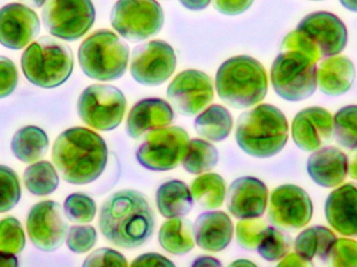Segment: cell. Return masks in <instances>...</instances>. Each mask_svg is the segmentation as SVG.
I'll return each mask as SVG.
<instances>
[{"label": "cell", "instance_id": "cell-35", "mask_svg": "<svg viewBox=\"0 0 357 267\" xmlns=\"http://www.w3.org/2000/svg\"><path fill=\"white\" fill-rule=\"evenodd\" d=\"M64 212L70 222L88 224L96 215V204L89 195L73 193L64 201Z\"/></svg>", "mask_w": 357, "mask_h": 267}, {"label": "cell", "instance_id": "cell-16", "mask_svg": "<svg viewBox=\"0 0 357 267\" xmlns=\"http://www.w3.org/2000/svg\"><path fill=\"white\" fill-rule=\"evenodd\" d=\"M167 94L178 114L195 116L213 100L212 79L203 71L188 69L171 82Z\"/></svg>", "mask_w": 357, "mask_h": 267}, {"label": "cell", "instance_id": "cell-49", "mask_svg": "<svg viewBox=\"0 0 357 267\" xmlns=\"http://www.w3.org/2000/svg\"><path fill=\"white\" fill-rule=\"evenodd\" d=\"M348 174L350 178L357 181V151L351 155V159L348 164Z\"/></svg>", "mask_w": 357, "mask_h": 267}, {"label": "cell", "instance_id": "cell-13", "mask_svg": "<svg viewBox=\"0 0 357 267\" xmlns=\"http://www.w3.org/2000/svg\"><path fill=\"white\" fill-rule=\"evenodd\" d=\"M177 56L167 42L153 40L134 48L131 58L132 77L140 85H162L175 73Z\"/></svg>", "mask_w": 357, "mask_h": 267}, {"label": "cell", "instance_id": "cell-19", "mask_svg": "<svg viewBox=\"0 0 357 267\" xmlns=\"http://www.w3.org/2000/svg\"><path fill=\"white\" fill-rule=\"evenodd\" d=\"M268 201V187L254 176L236 178L227 192V208L238 220L261 218Z\"/></svg>", "mask_w": 357, "mask_h": 267}, {"label": "cell", "instance_id": "cell-17", "mask_svg": "<svg viewBox=\"0 0 357 267\" xmlns=\"http://www.w3.org/2000/svg\"><path fill=\"white\" fill-rule=\"evenodd\" d=\"M40 31V20L33 8L12 2L0 8V44L12 50L26 47Z\"/></svg>", "mask_w": 357, "mask_h": 267}, {"label": "cell", "instance_id": "cell-50", "mask_svg": "<svg viewBox=\"0 0 357 267\" xmlns=\"http://www.w3.org/2000/svg\"><path fill=\"white\" fill-rule=\"evenodd\" d=\"M23 4L31 8H40L45 4L47 0H20Z\"/></svg>", "mask_w": 357, "mask_h": 267}, {"label": "cell", "instance_id": "cell-30", "mask_svg": "<svg viewBox=\"0 0 357 267\" xmlns=\"http://www.w3.org/2000/svg\"><path fill=\"white\" fill-rule=\"evenodd\" d=\"M193 201L203 209H218L226 197V183L218 174H205L192 181L190 187Z\"/></svg>", "mask_w": 357, "mask_h": 267}, {"label": "cell", "instance_id": "cell-43", "mask_svg": "<svg viewBox=\"0 0 357 267\" xmlns=\"http://www.w3.org/2000/svg\"><path fill=\"white\" fill-rule=\"evenodd\" d=\"M218 12L227 16H236L249 10L254 0H212Z\"/></svg>", "mask_w": 357, "mask_h": 267}, {"label": "cell", "instance_id": "cell-25", "mask_svg": "<svg viewBox=\"0 0 357 267\" xmlns=\"http://www.w3.org/2000/svg\"><path fill=\"white\" fill-rule=\"evenodd\" d=\"M156 204L165 218H183L192 209L193 197L190 189L182 181L163 183L156 193Z\"/></svg>", "mask_w": 357, "mask_h": 267}, {"label": "cell", "instance_id": "cell-5", "mask_svg": "<svg viewBox=\"0 0 357 267\" xmlns=\"http://www.w3.org/2000/svg\"><path fill=\"white\" fill-rule=\"evenodd\" d=\"M268 75L261 63L249 56L225 61L215 75V89L220 100L235 109L259 104L268 93Z\"/></svg>", "mask_w": 357, "mask_h": 267}, {"label": "cell", "instance_id": "cell-41", "mask_svg": "<svg viewBox=\"0 0 357 267\" xmlns=\"http://www.w3.org/2000/svg\"><path fill=\"white\" fill-rule=\"evenodd\" d=\"M18 81L16 65L10 59L0 56V98L10 96L16 89Z\"/></svg>", "mask_w": 357, "mask_h": 267}, {"label": "cell", "instance_id": "cell-12", "mask_svg": "<svg viewBox=\"0 0 357 267\" xmlns=\"http://www.w3.org/2000/svg\"><path fill=\"white\" fill-rule=\"evenodd\" d=\"M189 142V136L183 128L165 127L148 133L136 151V158L142 167L152 171L175 169L182 162Z\"/></svg>", "mask_w": 357, "mask_h": 267}, {"label": "cell", "instance_id": "cell-44", "mask_svg": "<svg viewBox=\"0 0 357 267\" xmlns=\"http://www.w3.org/2000/svg\"><path fill=\"white\" fill-rule=\"evenodd\" d=\"M132 266H175V264L165 256L156 253H148L136 258Z\"/></svg>", "mask_w": 357, "mask_h": 267}, {"label": "cell", "instance_id": "cell-38", "mask_svg": "<svg viewBox=\"0 0 357 267\" xmlns=\"http://www.w3.org/2000/svg\"><path fill=\"white\" fill-rule=\"evenodd\" d=\"M266 228L268 226L266 222L259 218L241 220L236 228V239L239 247L247 251H256Z\"/></svg>", "mask_w": 357, "mask_h": 267}, {"label": "cell", "instance_id": "cell-9", "mask_svg": "<svg viewBox=\"0 0 357 267\" xmlns=\"http://www.w3.org/2000/svg\"><path fill=\"white\" fill-rule=\"evenodd\" d=\"M127 100L119 88L92 85L86 88L77 100V113L84 123L98 131L119 128L125 116Z\"/></svg>", "mask_w": 357, "mask_h": 267}, {"label": "cell", "instance_id": "cell-51", "mask_svg": "<svg viewBox=\"0 0 357 267\" xmlns=\"http://www.w3.org/2000/svg\"><path fill=\"white\" fill-rule=\"evenodd\" d=\"M340 3L350 12L357 13V0H340Z\"/></svg>", "mask_w": 357, "mask_h": 267}, {"label": "cell", "instance_id": "cell-20", "mask_svg": "<svg viewBox=\"0 0 357 267\" xmlns=\"http://www.w3.org/2000/svg\"><path fill=\"white\" fill-rule=\"evenodd\" d=\"M175 119V113L169 102L161 98H144L134 105L127 119L126 132L133 139L169 127Z\"/></svg>", "mask_w": 357, "mask_h": 267}, {"label": "cell", "instance_id": "cell-3", "mask_svg": "<svg viewBox=\"0 0 357 267\" xmlns=\"http://www.w3.org/2000/svg\"><path fill=\"white\" fill-rule=\"evenodd\" d=\"M235 139L238 146L252 157H274L287 145L289 123L277 107L259 105L239 116Z\"/></svg>", "mask_w": 357, "mask_h": 267}, {"label": "cell", "instance_id": "cell-15", "mask_svg": "<svg viewBox=\"0 0 357 267\" xmlns=\"http://www.w3.org/2000/svg\"><path fill=\"white\" fill-rule=\"evenodd\" d=\"M314 205L308 193L293 184L281 185L273 190L268 220L280 230H298L310 224Z\"/></svg>", "mask_w": 357, "mask_h": 267}, {"label": "cell", "instance_id": "cell-27", "mask_svg": "<svg viewBox=\"0 0 357 267\" xmlns=\"http://www.w3.org/2000/svg\"><path fill=\"white\" fill-rule=\"evenodd\" d=\"M159 243L167 253L181 256L192 251L195 247V232L190 220L184 218H169L161 226Z\"/></svg>", "mask_w": 357, "mask_h": 267}, {"label": "cell", "instance_id": "cell-8", "mask_svg": "<svg viewBox=\"0 0 357 267\" xmlns=\"http://www.w3.org/2000/svg\"><path fill=\"white\" fill-rule=\"evenodd\" d=\"M317 69V62L310 56L296 50H282L271 68L273 88L287 102H301L316 92Z\"/></svg>", "mask_w": 357, "mask_h": 267}, {"label": "cell", "instance_id": "cell-39", "mask_svg": "<svg viewBox=\"0 0 357 267\" xmlns=\"http://www.w3.org/2000/svg\"><path fill=\"white\" fill-rule=\"evenodd\" d=\"M98 233L91 226H73L67 233L66 245L75 254H85L93 249Z\"/></svg>", "mask_w": 357, "mask_h": 267}, {"label": "cell", "instance_id": "cell-46", "mask_svg": "<svg viewBox=\"0 0 357 267\" xmlns=\"http://www.w3.org/2000/svg\"><path fill=\"white\" fill-rule=\"evenodd\" d=\"M181 4L189 10H203L209 6L211 0H180Z\"/></svg>", "mask_w": 357, "mask_h": 267}, {"label": "cell", "instance_id": "cell-6", "mask_svg": "<svg viewBox=\"0 0 357 267\" xmlns=\"http://www.w3.org/2000/svg\"><path fill=\"white\" fill-rule=\"evenodd\" d=\"M70 47L52 37H42L27 46L21 56V68L27 81L43 89L63 85L73 70Z\"/></svg>", "mask_w": 357, "mask_h": 267}, {"label": "cell", "instance_id": "cell-18", "mask_svg": "<svg viewBox=\"0 0 357 267\" xmlns=\"http://www.w3.org/2000/svg\"><path fill=\"white\" fill-rule=\"evenodd\" d=\"M291 135L294 142L302 151H317L333 139V115L321 107L304 109L294 119Z\"/></svg>", "mask_w": 357, "mask_h": 267}, {"label": "cell", "instance_id": "cell-2", "mask_svg": "<svg viewBox=\"0 0 357 267\" xmlns=\"http://www.w3.org/2000/svg\"><path fill=\"white\" fill-rule=\"evenodd\" d=\"M52 162L63 180L87 185L98 180L108 162V147L100 135L86 128H71L59 135Z\"/></svg>", "mask_w": 357, "mask_h": 267}, {"label": "cell", "instance_id": "cell-10", "mask_svg": "<svg viewBox=\"0 0 357 267\" xmlns=\"http://www.w3.org/2000/svg\"><path fill=\"white\" fill-rule=\"evenodd\" d=\"M165 13L157 0H117L111 12V24L123 38L140 42L162 29Z\"/></svg>", "mask_w": 357, "mask_h": 267}, {"label": "cell", "instance_id": "cell-4", "mask_svg": "<svg viewBox=\"0 0 357 267\" xmlns=\"http://www.w3.org/2000/svg\"><path fill=\"white\" fill-rule=\"evenodd\" d=\"M347 42V27L337 15L314 12L304 17L297 29L285 36L281 50H296L319 62L341 54Z\"/></svg>", "mask_w": 357, "mask_h": 267}, {"label": "cell", "instance_id": "cell-45", "mask_svg": "<svg viewBox=\"0 0 357 267\" xmlns=\"http://www.w3.org/2000/svg\"><path fill=\"white\" fill-rule=\"evenodd\" d=\"M279 266H291V267H308L312 266V262L304 259L297 253L287 254L282 261L278 264Z\"/></svg>", "mask_w": 357, "mask_h": 267}, {"label": "cell", "instance_id": "cell-28", "mask_svg": "<svg viewBox=\"0 0 357 267\" xmlns=\"http://www.w3.org/2000/svg\"><path fill=\"white\" fill-rule=\"evenodd\" d=\"M337 236L326 227L314 226L302 231L295 241V251L308 261L319 258L327 264L329 253Z\"/></svg>", "mask_w": 357, "mask_h": 267}, {"label": "cell", "instance_id": "cell-48", "mask_svg": "<svg viewBox=\"0 0 357 267\" xmlns=\"http://www.w3.org/2000/svg\"><path fill=\"white\" fill-rule=\"evenodd\" d=\"M192 266H222V264L216 258L201 256L193 261Z\"/></svg>", "mask_w": 357, "mask_h": 267}, {"label": "cell", "instance_id": "cell-21", "mask_svg": "<svg viewBox=\"0 0 357 267\" xmlns=\"http://www.w3.org/2000/svg\"><path fill=\"white\" fill-rule=\"evenodd\" d=\"M328 224L340 234L357 237V184L348 183L333 190L325 203Z\"/></svg>", "mask_w": 357, "mask_h": 267}, {"label": "cell", "instance_id": "cell-1", "mask_svg": "<svg viewBox=\"0 0 357 267\" xmlns=\"http://www.w3.org/2000/svg\"><path fill=\"white\" fill-rule=\"evenodd\" d=\"M155 213L139 191H117L100 208L98 227L107 241L121 249H137L152 237Z\"/></svg>", "mask_w": 357, "mask_h": 267}, {"label": "cell", "instance_id": "cell-7", "mask_svg": "<svg viewBox=\"0 0 357 267\" xmlns=\"http://www.w3.org/2000/svg\"><path fill=\"white\" fill-rule=\"evenodd\" d=\"M79 63L89 79L100 82L116 81L128 68L129 46L109 29H98L82 42Z\"/></svg>", "mask_w": 357, "mask_h": 267}, {"label": "cell", "instance_id": "cell-11", "mask_svg": "<svg viewBox=\"0 0 357 267\" xmlns=\"http://www.w3.org/2000/svg\"><path fill=\"white\" fill-rule=\"evenodd\" d=\"M91 0H47L42 10L46 31L64 41H77L85 36L96 21Z\"/></svg>", "mask_w": 357, "mask_h": 267}, {"label": "cell", "instance_id": "cell-23", "mask_svg": "<svg viewBox=\"0 0 357 267\" xmlns=\"http://www.w3.org/2000/svg\"><path fill=\"white\" fill-rule=\"evenodd\" d=\"M193 232L197 247L204 251L218 253L230 245L234 226L225 212L208 211L199 214L193 224Z\"/></svg>", "mask_w": 357, "mask_h": 267}, {"label": "cell", "instance_id": "cell-24", "mask_svg": "<svg viewBox=\"0 0 357 267\" xmlns=\"http://www.w3.org/2000/svg\"><path fill=\"white\" fill-rule=\"evenodd\" d=\"M317 79L322 93L329 96H343L354 86L356 67L347 56H329L319 65Z\"/></svg>", "mask_w": 357, "mask_h": 267}, {"label": "cell", "instance_id": "cell-29", "mask_svg": "<svg viewBox=\"0 0 357 267\" xmlns=\"http://www.w3.org/2000/svg\"><path fill=\"white\" fill-rule=\"evenodd\" d=\"M233 119L229 110L220 105L208 107L195 121V129L204 139L220 142L230 135Z\"/></svg>", "mask_w": 357, "mask_h": 267}, {"label": "cell", "instance_id": "cell-37", "mask_svg": "<svg viewBox=\"0 0 357 267\" xmlns=\"http://www.w3.org/2000/svg\"><path fill=\"white\" fill-rule=\"evenodd\" d=\"M21 199L18 174L6 165H0V213L16 207Z\"/></svg>", "mask_w": 357, "mask_h": 267}, {"label": "cell", "instance_id": "cell-22", "mask_svg": "<svg viewBox=\"0 0 357 267\" xmlns=\"http://www.w3.org/2000/svg\"><path fill=\"white\" fill-rule=\"evenodd\" d=\"M347 155L337 147H321L308 158L307 172L319 186L333 188L340 186L348 176Z\"/></svg>", "mask_w": 357, "mask_h": 267}, {"label": "cell", "instance_id": "cell-42", "mask_svg": "<svg viewBox=\"0 0 357 267\" xmlns=\"http://www.w3.org/2000/svg\"><path fill=\"white\" fill-rule=\"evenodd\" d=\"M83 266H128V261L119 252L104 247L90 254L84 261Z\"/></svg>", "mask_w": 357, "mask_h": 267}, {"label": "cell", "instance_id": "cell-53", "mask_svg": "<svg viewBox=\"0 0 357 267\" xmlns=\"http://www.w3.org/2000/svg\"><path fill=\"white\" fill-rule=\"evenodd\" d=\"M312 1H322V0H312Z\"/></svg>", "mask_w": 357, "mask_h": 267}, {"label": "cell", "instance_id": "cell-47", "mask_svg": "<svg viewBox=\"0 0 357 267\" xmlns=\"http://www.w3.org/2000/svg\"><path fill=\"white\" fill-rule=\"evenodd\" d=\"M18 259L15 254L0 251V267H17Z\"/></svg>", "mask_w": 357, "mask_h": 267}, {"label": "cell", "instance_id": "cell-32", "mask_svg": "<svg viewBox=\"0 0 357 267\" xmlns=\"http://www.w3.org/2000/svg\"><path fill=\"white\" fill-rule=\"evenodd\" d=\"M218 149L203 139H191L182 160L183 168L191 174H202L215 167Z\"/></svg>", "mask_w": 357, "mask_h": 267}, {"label": "cell", "instance_id": "cell-33", "mask_svg": "<svg viewBox=\"0 0 357 267\" xmlns=\"http://www.w3.org/2000/svg\"><path fill=\"white\" fill-rule=\"evenodd\" d=\"M291 236L276 227L268 226L256 251L266 261L275 262L283 259L291 251Z\"/></svg>", "mask_w": 357, "mask_h": 267}, {"label": "cell", "instance_id": "cell-26", "mask_svg": "<svg viewBox=\"0 0 357 267\" xmlns=\"http://www.w3.org/2000/svg\"><path fill=\"white\" fill-rule=\"evenodd\" d=\"M47 135L36 125H27L13 136L10 149L16 159L23 163L31 164L40 161L47 153Z\"/></svg>", "mask_w": 357, "mask_h": 267}, {"label": "cell", "instance_id": "cell-31", "mask_svg": "<svg viewBox=\"0 0 357 267\" xmlns=\"http://www.w3.org/2000/svg\"><path fill=\"white\" fill-rule=\"evenodd\" d=\"M25 188L36 197H46L52 194L59 187L56 168L50 162L37 161L31 163L23 174Z\"/></svg>", "mask_w": 357, "mask_h": 267}, {"label": "cell", "instance_id": "cell-36", "mask_svg": "<svg viewBox=\"0 0 357 267\" xmlns=\"http://www.w3.org/2000/svg\"><path fill=\"white\" fill-rule=\"evenodd\" d=\"M26 245L24 230L17 218L8 216L0 220V251L19 254Z\"/></svg>", "mask_w": 357, "mask_h": 267}, {"label": "cell", "instance_id": "cell-52", "mask_svg": "<svg viewBox=\"0 0 357 267\" xmlns=\"http://www.w3.org/2000/svg\"><path fill=\"white\" fill-rule=\"evenodd\" d=\"M231 266H255V264H254L253 262L248 261V260L241 259V260H238V261L233 262V264H231Z\"/></svg>", "mask_w": 357, "mask_h": 267}, {"label": "cell", "instance_id": "cell-14", "mask_svg": "<svg viewBox=\"0 0 357 267\" xmlns=\"http://www.w3.org/2000/svg\"><path fill=\"white\" fill-rule=\"evenodd\" d=\"M26 230L36 249L44 253L56 251L65 243L68 233L64 208L54 201L36 204L27 215Z\"/></svg>", "mask_w": 357, "mask_h": 267}, {"label": "cell", "instance_id": "cell-40", "mask_svg": "<svg viewBox=\"0 0 357 267\" xmlns=\"http://www.w3.org/2000/svg\"><path fill=\"white\" fill-rule=\"evenodd\" d=\"M327 262L335 267L357 266V241L349 238L337 239Z\"/></svg>", "mask_w": 357, "mask_h": 267}, {"label": "cell", "instance_id": "cell-34", "mask_svg": "<svg viewBox=\"0 0 357 267\" xmlns=\"http://www.w3.org/2000/svg\"><path fill=\"white\" fill-rule=\"evenodd\" d=\"M333 134L342 146L357 149V106L344 107L335 113Z\"/></svg>", "mask_w": 357, "mask_h": 267}]
</instances>
